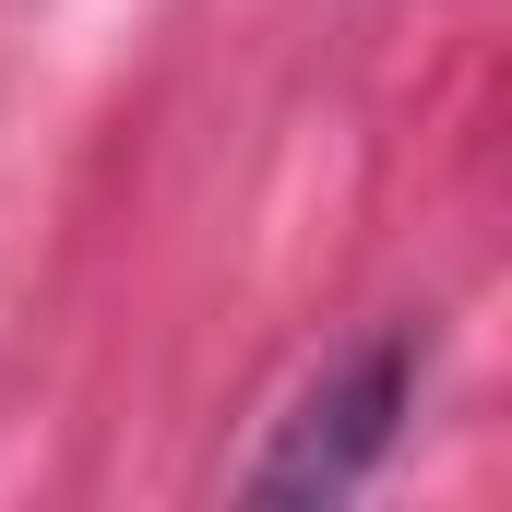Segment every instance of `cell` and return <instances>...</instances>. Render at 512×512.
Wrapping results in <instances>:
<instances>
[{
  "instance_id": "cell-1",
  "label": "cell",
  "mask_w": 512,
  "mask_h": 512,
  "mask_svg": "<svg viewBox=\"0 0 512 512\" xmlns=\"http://www.w3.org/2000/svg\"><path fill=\"white\" fill-rule=\"evenodd\" d=\"M417 370H429V334H417V322L370 334L334 382H310L286 405L274 453H262L239 489H251V501H346V489L393 453V429H405V405H417Z\"/></svg>"
}]
</instances>
